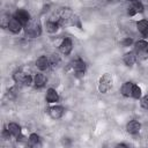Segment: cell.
I'll return each mask as SVG.
<instances>
[{
  "label": "cell",
  "mask_w": 148,
  "mask_h": 148,
  "mask_svg": "<svg viewBox=\"0 0 148 148\" xmlns=\"http://www.w3.org/2000/svg\"><path fill=\"white\" fill-rule=\"evenodd\" d=\"M140 128H141V124L138 120H132L126 126V130H127V132L130 134H136V133H139Z\"/></svg>",
  "instance_id": "7c38bea8"
},
{
  "label": "cell",
  "mask_w": 148,
  "mask_h": 148,
  "mask_svg": "<svg viewBox=\"0 0 148 148\" xmlns=\"http://www.w3.org/2000/svg\"><path fill=\"white\" fill-rule=\"evenodd\" d=\"M58 99H59V96H58L57 91L54 89H52V88L47 89V91H46V101L49 103H53V102H57Z\"/></svg>",
  "instance_id": "ac0fdd59"
},
{
  "label": "cell",
  "mask_w": 148,
  "mask_h": 148,
  "mask_svg": "<svg viewBox=\"0 0 148 148\" xmlns=\"http://www.w3.org/2000/svg\"><path fill=\"white\" fill-rule=\"evenodd\" d=\"M72 47H73V44L69 38H64L59 45V50L62 54H69L72 51Z\"/></svg>",
  "instance_id": "ba28073f"
},
{
  "label": "cell",
  "mask_w": 148,
  "mask_h": 148,
  "mask_svg": "<svg viewBox=\"0 0 148 148\" xmlns=\"http://www.w3.org/2000/svg\"><path fill=\"white\" fill-rule=\"evenodd\" d=\"M141 12H143V6H142V3L139 2V1H132V2L130 3L128 8H127L128 15H135V14L141 13Z\"/></svg>",
  "instance_id": "52a82bcc"
},
{
  "label": "cell",
  "mask_w": 148,
  "mask_h": 148,
  "mask_svg": "<svg viewBox=\"0 0 148 148\" xmlns=\"http://www.w3.org/2000/svg\"><path fill=\"white\" fill-rule=\"evenodd\" d=\"M135 54L140 59L148 58V43L146 40H139L135 43Z\"/></svg>",
  "instance_id": "277c9868"
},
{
  "label": "cell",
  "mask_w": 148,
  "mask_h": 148,
  "mask_svg": "<svg viewBox=\"0 0 148 148\" xmlns=\"http://www.w3.org/2000/svg\"><path fill=\"white\" fill-rule=\"evenodd\" d=\"M132 97H134V98H140L141 97V89H140V87L139 86H136V84H133V89H132Z\"/></svg>",
  "instance_id": "44dd1931"
},
{
  "label": "cell",
  "mask_w": 148,
  "mask_h": 148,
  "mask_svg": "<svg viewBox=\"0 0 148 148\" xmlns=\"http://www.w3.org/2000/svg\"><path fill=\"white\" fill-rule=\"evenodd\" d=\"M40 32H42L40 23L37 20H30L24 25V34H25V36H28L30 38L38 37L40 35Z\"/></svg>",
  "instance_id": "6da1fadb"
},
{
  "label": "cell",
  "mask_w": 148,
  "mask_h": 148,
  "mask_svg": "<svg viewBox=\"0 0 148 148\" xmlns=\"http://www.w3.org/2000/svg\"><path fill=\"white\" fill-rule=\"evenodd\" d=\"M13 79H14V81L16 83H22L24 86H29L32 82V77L29 74H27V73H24L22 71H16L14 73V75H13Z\"/></svg>",
  "instance_id": "3957f363"
},
{
  "label": "cell",
  "mask_w": 148,
  "mask_h": 148,
  "mask_svg": "<svg viewBox=\"0 0 148 148\" xmlns=\"http://www.w3.org/2000/svg\"><path fill=\"white\" fill-rule=\"evenodd\" d=\"M50 61H51V64H53V65H57V64L60 61V58H59V56H58L57 53H53V54L51 56V59H50Z\"/></svg>",
  "instance_id": "603a6c76"
},
{
  "label": "cell",
  "mask_w": 148,
  "mask_h": 148,
  "mask_svg": "<svg viewBox=\"0 0 148 148\" xmlns=\"http://www.w3.org/2000/svg\"><path fill=\"white\" fill-rule=\"evenodd\" d=\"M49 114L52 119H59L64 114V108L60 105H56L49 109Z\"/></svg>",
  "instance_id": "9c48e42d"
},
{
  "label": "cell",
  "mask_w": 148,
  "mask_h": 148,
  "mask_svg": "<svg viewBox=\"0 0 148 148\" xmlns=\"http://www.w3.org/2000/svg\"><path fill=\"white\" fill-rule=\"evenodd\" d=\"M50 64H51L50 59L46 58L45 56H42V57H39V58L36 60V66H37V68H39L40 71L47 69V68L50 67Z\"/></svg>",
  "instance_id": "30bf717a"
},
{
  "label": "cell",
  "mask_w": 148,
  "mask_h": 148,
  "mask_svg": "<svg viewBox=\"0 0 148 148\" xmlns=\"http://www.w3.org/2000/svg\"><path fill=\"white\" fill-rule=\"evenodd\" d=\"M136 28H138V30L140 31V34L142 35V36H147L148 35V21H146V20H141V21H139L138 23H136Z\"/></svg>",
  "instance_id": "2e32d148"
},
{
  "label": "cell",
  "mask_w": 148,
  "mask_h": 148,
  "mask_svg": "<svg viewBox=\"0 0 148 148\" xmlns=\"http://www.w3.org/2000/svg\"><path fill=\"white\" fill-rule=\"evenodd\" d=\"M34 83H35V87H36V88H42V87L46 83V77H45V75L42 74V73L36 74V76H35V79H34Z\"/></svg>",
  "instance_id": "e0dca14e"
},
{
  "label": "cell",
  "mask_w": 148,
  "mask_h": 148,
  "mask_svg": "<svg viewBox=\"0 0 148 148\" xmlns=\"http://www.w3.org/2000/svg\"><path fill=\"white\" fill-rule=\"evenodd\" d=\"M140 104H141V106H142L143 109H147V110H148V95H146V96H143V97L141 98Z\"/></svg>",
  "instance_id": "7402d4cb"
},
{
  "label": "cell",
  "mask_w": 148,
  "mask_h": 148,
  "mask_svg": "<svg viewBox=\"0 0 148 148\" xmlns=\"http://www.w3.org/2000/svg\"><path fill=\"white\" fill-rule=\"evenodd\" d=\"M132 89H133V83L132 82H125L120 88V92L123 96L130 97V96H132Z\"/></svg>",
  "instance_id": "5bb4252c"
},
{
  "label": "cell",
  "mask_w": 148,
  "mask_h": 148,
  "mask_svg": "<svg viewBox=\"0 0 148 148\" xmlns=\"http://www.w3.org/2000/svg\"><path fill=\"white\" fill-rule=\"evenodd\" d=\"M71 67H72V69L74 71V73L77 75V76H80V75H82L83 73H84V71H86V64H84V61H82L81 59H75V60H73L72 62H71Z\"/></svg>",
  "instance_id": "5b68a950"
},
{
  "label": "cell",
  "mask_w": 148,
  "mask_h": 148,
  "mask_svg": "<svg viewBox=\"0 0 148 148\" xmlns=\"http://www.w3.org/2000/svg\"><path fill=\"white\" fill-rule=\"evenodd\" d=\"M136 61V54L135 52H127L125 56H124V62L128 66H132L134 62Z\"/></svg>",
  "instance_id": "d6986e66"
},
{
  "label": "cell",
  "mask_w": 148,
  "mask_h": 148,
  "mask_svg": "<svg viewBox=\"0 0 148 148\" xmlns=\"http://www.w3.org/2000/svg\"><path fill=\"white\" fill-rule=\"evenodd\" d=\"M112 87V75L109 73H105L103 76H101L98 82V90L102 94L108 92Z\"/></svg>",
  "instance_id": "7a4b0ae2"
},
{
  "label": "cell",
  "mask_w": 148,
  "mask_h": 148,
  "mask_svg": "<svg viewBox=\"0 0 148 148\" xmlns=\"http://www.w3.org/2000/svg\"><path fill=\"white\" fill-rule=\"evenodd\" d=\"M46 30L49 31V32H51V34H53V32H56L57 30H58V28H59V24H58V22H56V21H49V22H46Z\"/></svg>",
  "instance_id": "ffe728a7"
},
{
  "label": "cell",
  "mask_w": 148,
  "mask_h": 148,
  "mask_svg": "<svg viewBox=\"0 0 148 148\" xmlns=\"http://www.w3.org/2000/svg\"><path fill=\"white\" fill-rule=\"evenodd\" d=\"M28 145L30 148H40L42 147V143L39 141V136L35 133L30 134L29 139H28Z\"/></svg>",
  "instance_id": "4fadbf2b"
},
{
  "label": "cell",
  "mask_w": 148,
  "mask_h": 148,
  "mask_svg": "<svg viewBox=\"0 0 148 148\" xmlns=\"http://www.w3.org/2000/svg\"><path fill=\"white\" fill-rule=\"evenodd\" d=\"M7 130H8L9 134H10V135H13V136L18 138V136H20V134H21V127H20L17 124H15V123H10V124H8Z\"/></svg>",
  "instance_id": "9a60e30c"
},
{
  "label": "cell",
  "mask_w": 148,
  "mask_h": 148,
  "mask_svg": "<svg viewBox=\"0 0 148 148\" xmlns=\"http://www.w3.org/2000/svg\"><path fill=\"white\" fill-rule=\"evenodd\" d=\"M7 28H8L12 32L17 34V32H20V30H21V28H22V24H21V23H20L15 17H10V20H9V22H8Z\"/></svg>",
  "instance_id": "8fae6325"
},
{
  "label": "cell",
  "mask_w": 148,
  "mask_h": 148,
  "mask_svg": "<svg viewBox=\"0 0 148 148\" xmlns=\"http://www.w3.org/2000/svg\"><path fill=\"white\" fill-rule=\"evenodd\" d=\"M131 43H132V39H131V38H126V39H124V40L121 42V44H123L124 46H128Z\"/></svg>",
  "instance_id": "cb8c5ba5"
},
{
  "label": "cell",
  "mask_w": 148,
  "mask_h": 148,
  "mask_svg": "<svg viewBox=\"0 0 148 148\" xmlns=\"http://www.w3.org/2000/svg\"><path fill=\"white\" fill-rule=\"evenodd\" d=\"M116 148H128V147L126 145H124V143H119V145L116 146Z\"/></svg>",
  "instance_id": "d4e9b609"
},
{
  "label": "cell",
  "mask_w": 148,
  "mask_h": 148,
  "mask_svg": "<svg viewBox=\"0 0 148 148\" xmlns=\"http://www.w3.org/2000/svg\"><path fill=\"white\" fill-rule=\"evenodd\" d=\"M14 17L24 27L31 18H30V14L27 12V10H24V9H17L16 12H15V14H14Z\"/></svg>",
  "instance_id": "8992f818"
}]
</instances>
